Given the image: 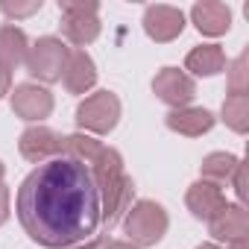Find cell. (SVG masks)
Segmentation results:
<instances>
[{"label": "cell", "mask_w": 249, "mask_h": 249, "mask_svg": "<svg viewBox=\"0 0 249 249\" xmlns=\"http://www.w3.org/2000/svg\"><path fill=\"white\" fill-rule=\"evenodd\" d=\"M15 208L24 231L50 249H68L88 240L103 217L91 167L68 156L41 161L21 182Z\"/></svg>", "instance_id": "obj_1"}, {"label": "cell", "mask_w": 249, "mask_h": 249, "mask_svg": "<svg viewBox=\"0 0 249 249\" xmlns=\"http://www.w3.org/2000/svg\"><path fill=\"white\" fill-rule=\"evenodd\" d=\"M88 167H91L94 182H97V188H100V205H103L100 223H103L106 229H111V226L123 217V211L129 208V202H132V191H135V188H132V179L123 176V159H120V153L111 150V147H103L100 156H97Z\"/></svg>", "instance_id": "obj_2"}, {"label": "cell", "mask_w": 249, "mask_h": 249, "mask_svg": "<svg viewBox=\"0 0 249 249\" xmlns=\"http://www.w3.org/2000/svg\"><path fill=\"white\" fill-rule=\"evenodd\" d=\"M59 12H62V33L76 47H85L100 36L94 0H59Z\"/></svg>", "instance_id": "obj_3"}, {"label": "cell", "mask_w": 249, "mask_h": 249, "mask_svg": "<svg viewBox=\"0 0 249 249\" xmlns=\"http://www.w3.org/2000/svg\"><path fill=\"white\" fill-rule=\"evenodd\" d=\"M167 231V214L161 205L150 202V199H141L129 217H126V234H129V243H138V246H153L161 240V234Z\"/></svg>", "instance_id": "obj_4"}, {"label": "cell", "mask_w": 249, "mask_h": 249, "mask_svg": "<svg viewBox=\"0 0 249 249\" xmlns=\"http://www.w3.org/2000/svg\"><path fill=\"white\" fill-rule=\"evenodd\" d=\"M68 59H71V50L59 38H38L36 47H30V53H27V68L33 76H38L44 82H56V79H62Z\"/></svg>", "instance_id": "obj_5"}, {"label": "cell", "mask_w": 249, "mask_h": 249, "mask_svg": "<svg viewBox=\"0 0 249 249\" xmlns=\"http://www.w3.org/2000/svg\"><path fill=\"white\" fill-rule=\"evenodd\" d=\"M117 117H120V100L108 91H97L91 94L79 108H76V123L82 129L91 132H111L117 126Z\"/></svg>", "instance_id": "obj_6"}, {"label": "cell", "mask_w": 249, "mask_h": 249, "mask_svg": "<svg viewBox=\"0 0 249 249\" xmlns=\"http://www.w3.org/2000/svg\"><path fill=\"white\" fill-rule=\"evenodd\" d=\"M153 91L159 94V100H164L167 106H188L196 94V85L188 73H182L179 68H164L156 79H153Z\"/></svg>", "instance_id": "obj_7"}, {"label": "cell", "mask_w": 249, "mask_h": 249, "mask_svg": "<svg viewBox=\"0 0 249 249\" xmlns=\"http://www.w3.org/2000/svg\"><path fill=\"white\" fill-rule=\"evenodd\" d=\"M144 30L153 41H173L185 30V15L176 6H150L144 12Z\"/></svg>", "instance_id": "obj_8"}, {"label": "cell", "mask_w": 249, "mask_h": 249, "mask_svg": "<svg viewBox=\"0 0 249 249\" xmlns=\"http://www.w3.org/2000/svg\"><path fill=\"white\" fill-rule=\"evenodd\" d=\"M21 156L36 164L50 161V159L62 156V135H56L47 126H33L21 135Z\"/></svg>", "instance_id": "obj_9"}, {"label": "cell", "mask_w": 249, "mask_h": 249, "mask_svg": "<svg viewBox=\"0 0 249 249\" xmlns=\"http://www.w3.org/2000/svg\"><path fill=\"white\" fill-rule=\"evenodd\" d=\"M12 108H15V114L24 117V120H41V117H47V114L53 111V97H50V91H44V88L27 82V85H18V88H15V94H12Z\"/></svg>", "instance_id": "obj_10"}, {"label": "cell", "mask_w": 249, "mask_h": 249, "mask_svg": "<svg viewBox=\"0 0 249 249\" xmlns=\"http://www.w3.org/2000/svg\"><path fill=\"white\" fill-rule=\"evenodd\" d=\"M211 234L217 240L226 243H246V231H249V217L240 205H226L214 220H208Z\"/></svg>", "instance_id": "obj_11"}, {"label": "cell", "mask_w": 249, "mask_h": 249, "mask_svg": "<svg viewBox=\"0 0 249 249\" xmlns=\"http://www.w3.org/2000/svg\"><path fill=\"white\" fill-rule=\"evenodd\" d=\"M188 208L194 211V217L199 220H214L223 208H226V199H223V191L220 185H211V182H196L188 196H185Z\"/></svg>", "instance_id": "obj_12"}, {"label": "cell", "mask_w": 249, "mask_h": 249, "mask_svg": "<svg viewBox=\"0 0 249 249\" xmlns=\"http://www.w3.org/2000/svg\"><path fill=\"white\" fill-rule=\"evenodd\" d=\"M62 79H65V88L71 94H85L94 85V79H97V71H94L91 56L85 50H73L71 59H68V65H65Z\"/></svg>", "instance_id": "obj_13"}, {"label": "cell", "mask_w": 249, "mask_h": 249, "mask_svg": "<svg viewBox=\"0 0 249 249\" xmlns=\"http://www.w3.org/2000/svg\"><path fill=\"white\" fill-rule=\"evenodd\" d=\"M194 24L199 33L205 36H223L231 24V12L226 3H217V0H205V3H196L194 12H191Z\"/></svg>", "instance_id": "obj_14"}, {"label": "cell", "mask_w": 249, "mask_h": 249, "mask_svg": "<svg viewBox=\"0 0 249 249\" xmlns=\"http://www.w3.org/2000/svg\"><path fill=\"white\" fill-rule=\"evenodd\" d=\"M167 126L179 135L196 138V135H202L214 126V117L205 108H176V111L167 114Z\"/></svg>", "instance_id": "obj_15"}, {"label": "cell", "mask_w": 249, "mask_h": 249, "mask_svg": "<svg viewBox=\"0 0 249 249\" xmlns=\"http://www.w3.org/2000/svg\"><path fill=\"white\" fill-rule=\"evenodd\" d=\"M27 53H30V44H27L24 30H18L15 24L0 27V65L6 71L18 68L21 62H27Z\"/></svg>", "instance_id": "obj_16"}, {"label": "cell", "mask_w": 249, "mask_h": 249, "mask_svg": "<svg viewBox=\"0 0 249 249\" xmlns=\"http://www.w3.org/2000/svg\"><path fill=\"white\" fill-rule=\"evenodd\" d=\"M185 68L196 76H214L226 68V56L217 44H202V47H194L185 59Z\"/></svg>", "instance_id": "obj_17"}, {"label": "cell", "mask_w": 249, "mask_h": 249, "mask_svg": "<svg viewBox=\"0 0 249 249\" xmlns=\"http://www.w3.org/2000/svg\"><path fill=\"white\" fill-rule=\"evenodd\" d=\"M237 167H240V164H237L234 156H229V153H211V156L202 161V176H205V182H211V185H223V182H229V179L234 176Z\"/></svg>", "instance_id": "obj_18"}, {"label": "cell", "mask_w": 249, "mask_h": 249, "mask_svg": "<svg viewBox=\"0 0 249 249\" xmlns=\"http://www.w3.org/2000/svg\"><path fill=\"white\" fill-rule=\"evenodd\" d=\"M100 150H103V144L88 138V135H68V138H62V156L76 159L82 164H91L100 156Z\"/></svg>", "instance_id": "obj_19"}, {"label": "cell", "mask_w": 249, "mask_h": 249, "mask_svg": "<svg viewBox=\"0 0 249 249\" xmlns=\"http://www.w3.org/2000/svg\"><path fill=\"white\" fill-rule=\"evenodd\" d=\"M223 117L234 132H246V126H249V100L246 97H229L223 103Z\"/></svg>", "instance_id": "obj_20"}, {"label": "cell", "mask_w": 249, "mask_h": 249, "mask_svg": "<svg viewBox=\"0 0 249 249\" xmlns=\"http://www.w3.org/2000/svg\"><path fill=\"white\" fill-rule=\"evenodd\" d=\"M249 71H246V53H240L231 68H229V91L231 97H246V85H249Z\"/></svg>", "instance_id": "obj_21"}, {"label": "cell", "mask_w": 249, "mask_h": 249, "mask_svg": "<svg viewBox=\"0 0 249 249\" xmlns=\"http://www.w3.org/2000/svg\"><path fill=\"white\" fill-rule=\"evenodd\" d=\"M0 9H3L6 15H12V18H27V15L41 9V0H33V3H12V0H3Z\"/></svg>", "instance_id": "obj_22"}, {"label": "cell", "mask_w": 249, "mask_h": 249, "mask_svg": "<svg viewBox=\"0 0 249 249\" xmlns=\"http://www.w3.org/2000/svg\"><path fill=\"white\" fill-rule=\"evenodd\" d=\"M6 217H9V191L6 185H0V223H6Z\"/></svg>", "instance_id": "obj_23"}, {"label": "cell", "mask_w": 249, "mask_h": 249, "mask_svg": "<svg viewBox=\"0 0 249 249\" xmlns=\"http://www.w3.org/2000/svg\"><path fill=\"white\" fill-rule=\"evenodd\" d=\"M9 82H12V79H9V71H6L3 65H0V97H3V94L9 91Z\"/></svg>", "instance_id": "obj_24"}, {"label": "cell", "mask_w": 249, "mask_h": 249, "mask_svg": "<svg viewBox=\"0 0 249 249\" xmlns=\"http://www.w3.org/2000/svg\"><path fill=\"white\" fill-rule=\"evenodd\" d=\"M108 249H138V246H135V243H129V240H126V243H120V240H108Z\"/></svg>", "instance_id": "obj_25"}, {"label": "cell", "mask_w": 249, "mask_h": 249, "mask_svg": "<svg viewBox=\"0 0 249 249\" xmlns=\"http://www.w3.org/2000/svg\"><path fill=\"white\" fill-rule=\"evenodd\" d=\"M231 249H246V243H231Z\"/></svg>", "instance_id": "obj_26"}, {"label": "cell", "mask_w": 249, "mask_h": 249, "mask_svg": "<svg viewBox=\"0 0 249 249\" xmlns=\"http://www.w3.org/2000/svg\"><path fill=\"white\" fill-rule=\"evenodd\" d=\"M199 249H217V246H211V243H205V246H199Z\"/></svg>", "instance_id": "obj_27"}, {"label": "cell", "mask_w": 249, "mask_h": 249, "mask_svg": "<svg viewBox=\"0 0 249 249\" xmlns=\"http://www.w3.org/2000/svg\"><path fill=\"white\" fill-rule=\"evenodd\" d=\"M0 179H3V164H0Z\"/></svg>", "instance_id": "obj_28"}]
</instances>
